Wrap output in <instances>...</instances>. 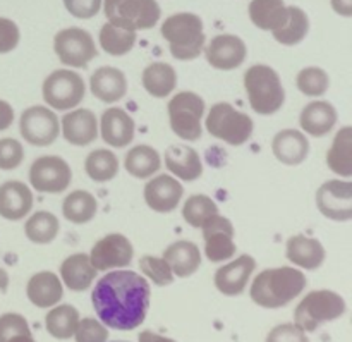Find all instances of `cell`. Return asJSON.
<instances>
[{
	"label": "cell",
	"instance_id": "ac0fdd59",
	"mask_svg": "<svg viewBox=\"0 0 352 342\" xmlns=\"http://www.w3.org/2000/svg\"><path fill=\"white\" fill-rule=\"evenodd\" d=\"M256 268V261L250 255L236 258L229 265H223L215 274V286L222 295L239 296L246 289L251 275Z\"/></svg>",
	"mask_w": 352,
	"mask_h": 342
},
{
	"label": "cell",
	"instance_id": "5b68a950",
	"mask_svg": "<svg viewBox=\"0 0 352 342\" xmlns=\"http://www.w3.org/2000/svg\"><path fill=\"white\" fill-rule=\"evenodd\" d=\"M346 313V301L337 292L322 289L309 292L294 310V322L305 332H315L320 325L340 319Z\"/></svg>",
	"mask_w": 352,
	"mask_h": 342
},
{
	"label": "cell",
	"instance_id": "bcb514c9",
	"mask_svg": "<svg viewBox=\"0 0 352 342\" xmlns=\"http://www.w3.org/2000/svg\"><path fill=\"white\" fill-rule=\"evenodd\" d=\"M267 342H309V339L305 330L299 329L296 323H284L270 330Z\"/></svg>",
	"mask_w": 352,
	"mask_h": 342
},
{
	"label": "cell",
	"instance_id": "b9f144b4",
	"mask_svg": "<svg viewBox=\"0 0 352 342\" xmlns=\"http://www.w3.org/2000/svg\"><path fill=\"white\" fill-rule=\"evenodd\" d=\"M140 268L153 284L157 286H168L174 282V274H172L170 267L164 258L158 257H143L140 260Z\"/></svg>",
	"mask_w": 352,
	"mask_h": 342
},
{
	"label": "cell",
	"instance_id": "e575fe53",
	"mask_svg": "<svg viewBox=\"0 0 352 342\" xmlns=\"http://www.w3.org/2000/svg\"><path fill=\"white\" fill-rule=\"evenodd\" d=\"M79 323V313L74 306L60 305L57 308L50 310L45 317V325L48 334L55 339H71L76 332V327Z\"/></svg>",
	"mask_w": 352,
	"mask_h": 342
},
{
	"label": "cell",
	"instance_id": "ba28073f",
	"mask_svg": "<svg viewBox=\"0 0 352 342\" xmlns=\"http://www.w3.org/2000/svg\"><path fill=\"white\" fill-rule=\"evenodd\" d=\"M205 114V100L192 92H181L168 102L170 127L186 141L201 138V119Z\"/></svg>",
	"mask_w": 352,
	"mask_h": 342
},
{
	"label": "cell",
	"instance_id": "1f68e13d",
	"mask_svg": "<svg viewBox=\"0 0 352 342\" xmlns=\"http://www.w3.org/2000/svg\"><path fill=\"white\" fill-rule=\"evenodd\" d=\"M124 165H126V171L131 175L138 179H146L160 171V153L153 147L138 145V147H133L127 151L126 158H124Z\"/></svg>",
	"mask_w": 352,
	"mask_h": 342
},
{
	"label": "cell",
	"instance_id": "7dc6e473",
	"mask_svg": "<svg viewBox=\"0 0 352 342\" xmlns=\"http://www.w3.org/2000/svg\"><path fill=\"white\" fill-rule=\"evenodd\" d=\"M19 28L14 21L0 17V54H9L19 45Z\"/></svg>",
	"mask_w": 352,
	"mask_h": 342
},
{
	"label": "cell",
	"instance_id": "44dd1931",
	"mask_svg": "<svg viewBox=\"0 0 352 342\" xmlns=\"http://www.w3.org/2000/svg\"><path fill=\"white\" fill-rule=\"evenodd\" d=\"M33 209V193L24 182L7 181L0 186V217L21 220Z\"/></svg>",
	"mask_w": 352,
	"mask_h": 342
},
{
	"label": "cell",
	"instance_id": "6da1fadb",
	"mask_svg": "<svg viewBox=\"0 0 352 342\" xmlns=\"http://www.w3.org/2000/svg\"><path fill=\"white\" fill-rule=\"evenodd\" d=\"M91 303L103 325L116 330H133L146 319L150 284L133 270L110 272L95 286Z\"/></svg>",
	"mask_w": 352,
	"mask_h": 342
},
{
	"label": "cell",
	"instance_id": "d590c367",
	"mask_svg": "<svg viewBox=\"0 0 352 342\" xmlns=\"http://www.w3.org/2000/svg\"><path fill=\"white\" fill-rule=\"evenodd\" d=\"M289 17L287 23L284 24V28L274 31V38L282 45H287V47H292V45L301 43L306 38L309 31V19L308 14L301 9V7L291 6L287 7Z\"/></svg>",
	"mask_w": 352,
	"mask_h": 342
},
{
	"label": "cell",
	"instance_id": "816d5d0a",
	"mask_svg": "<svg viewBox=\"0 0 352 342\" xmlns=\"http://www.w3.org/2000/svg\"><path fill=\"white\" fill-rule=\"evenodd\" d=\"M140 342H175L174 339H168V337L158 336V334L151 332V330H144L140 334Z\"/></svg>",
	"mask_w": 352,
	"mask_h": 342
},
{
	"label": "cell",
	"instance_id": "4dcf8cb0",
	"mask_svg": "<svg viewBox=\"0 0 352 342\" xmlns=\"http://www.w3.org/2000/svg\"><path fill=\"white\" fill-rule=\"evenodd\" d=\"M144 89L155 98H165L170 95L177 86V72L170 64L165 62H155L143 71L141 76Z\"/></svg>",
	"mask_w": 352,
	"mask_h": 342
},
{
	"label": "cell",
	"instance_id": "3957f363",
	"mask_svg": "<svg viewBox=\"0 0 352 342\" xmlns=\"http://www.w3.org/2000/svg\"><path fill=\"white\" fill-rule=\"evenodd\" d=\"M162 36L170 45L172 57L192 61L205 50V33L201 17L192 12H179L162 24Z\"/></svg>",
	"mask_w": 352,
	"mask_h": 342
},
{
	"label": "cell",
	"instance_id": "f5cc1de1",
	"mask_svg": "<svg viewBox=\"0 0 352 342\" xmlns=\"http://www.w3.org/2000/svg\"><path fill=\"white\" fill-rule=\"evenodd\" d=\"M7 288H9V275L3 268H0V292H7Z\"/></svg>",
	"mask_w": 352,
	"mask_h": 342
},
{
	"label": "cell",
	"instance_id": "e0dca14e",
	"mask_svg": "<svg viewBox=\"0 0 352 342\" xmlns=\"http://www.w3.org/2000/svg\"><path fill=\"white\" fill-rule=\"evenodd\" d=\"M184 189H182L181 182L175 181L172 175L160 174L155 179H151L146 186H144V202L151 210L158 213H168L179 205Z\"/></svg>",
	"mask_w": 352,
	"mask_h": 342
},
{
	"label": "cell",
	"instance_id": "ee69618b",
	"mask_svg": "<svg viewBox=\"0 0 352 342\" xmlns=\"http://www.w3.org/2000/svg\"><path fill=\"white\" fill-rule=\"evenodd\" d=\"M76 342H107L109 339V330L103 323L95 319L79 320L74 332Z\"/></svg>",
	"mask_w": 352,
	"mask_h": 342
},
{
	"label": "cell",
	"instance_id": "7bdbcfd3",
	"mask_svg": "<svg viewBox=\"0 0 352 342\" xmlns=\"http://www.w3.org/2000/svg\"><path fill=\"white\" fill-rule=\"evenodd\" d=\"M24 160L23 145L14 138L0 140V169L2 171H14Z\"/></svg>",
	"mask_w": 352,
	"mask_h": 342
},
{
	"label": "cell",
	"instance_id": "83f0119b",
	"mask_svg": "<svg viewBox=\"0 0 352 342\" xmlns=\"http://www.w3.org/2000/svg\"><path fill=\"white\" fill-rule=\"evenodd\" d=\"M96 274L98 270L93 267L89 257L85 253L71 255L60 265V277L71 291L82 292L89 289L91 282L96 279Z\"/></svg>",
	"mask_w": 352,
	"mask_h": 342
},
{
	"label": "cell",
	"instance_id": "c3c4849f",
	"mask_svg": "<svg viewBox=\"0 0 352 342\" xmlns=\"http://www.w3.org/2000/svg\"><path fill=\"white\" fill-rule=\"evenodd\" d=\"M64 6L78 19H89L100 12L102 0H64Z\"/></svg>",
	"mask_w": 352,
	"mask_h": 342
},
{
	"label": "cell",
	"instance_id": "f907efd6",
	"mask_svg": "<svg viewBox=\"0 0 352 342\" xmlns=\"http://www.w3.org/2000/svg\"><path fill=\"white\" fill-rule=\"evenodd\" d=\"M332 9L339 16L351 17L352 16V0H332Z\"/></svg>",
	"mask_w": 352,
	"mask_h": 342
},
{
	"label": "cell",
	"instance_id": "4316f807",
	"mask_svg": "<svg viewBox=\"0 0 352 342\" xmlns=\"http://www.w3.org/2000/svg\"><path fill=\"white\" fill-rule=\"evenodd\" d=\"M165 165L174 175L182 181H196L203 174V164L198 151L191 147L174 145L165 151Z\"/></svg>",
	"mask_w": 352,
	"mask_h": 342
},
{
	"label": "cell",
	"instance_id": "f1b7e54d",
	"mask_svg": "<svg viewBox=\"0 0 352 342\" xmlns=\"http://www.w3.org/2000/svg\"><path fill=\"white\" fill-rule=\"evenodd\" d=\"M164 260L168 264L172 274L184 279L198 270L201 265V253L191 241H177L164 251Z\"/></svg>",
	"mask_w": 352,
	"mask_h": 342
},
{
	"label": "cell",
	"instance_id": "ffe728a7",
	"mask_svg": "<svg viewBox=\"0 0 352 342\" xmlns=\"http://www.w3.org/2000/svg\"><path fill=\"white\" fill-rule=\"evenodd\" d=\"M60 126L64 140L74 147H86L98 136V122L95 114L88 109H78L65 114Z\"/></svg>",
	"mask_w": 352,
	"mask_h": 342
},
{
	"label": "cell",
	"instance_id": "8d00e7d4",
	"mask_svg": "<svg viewBox=\"0 0 352 342\" xmlns=\"http://www.w3.org/2000/svg\"><path fill=\"white\" fill-rule=\"evenodd\" d=\"M134 43H136V31L122 30L110 23H105L100 30V45L107 54L113 57L129 54Z\"/></svg>",
	"mask_w": 352,
	"mask_h": 342
},
{
	"label": "cell",
	"instance_id": "5bb4252c",
	"mask_svg": "<svg viewBox=\"0 0 352 342\" xmlns=\"http://www.w3.org/2000/svg\"><path fill=\"white\" fill-rule=\"evenodd\" d=\"M89 261L96 270L124 268L133 261L134 248L122 234H109L93 246Z\"/></svg>",
	"mask_w": 352,
	"mask_h": 342
},
{
	"label": "cell",
	"instance_id": "60d3db41",
	"mask_svg": "<svg viewBox=\"0 0 352 342\" xmlns=\"http://www.w3.org/2000/svg\"><path fill=\"white\" fill-rule=\"evenodd\" d=\"M298 89L306 96H320L329 89L330 79L323 69L306 67L296 78Z\"/></svg>",
	"mask_w": 352,
	"mask_h": 342
},
{
	"label": "cell",
	"instance_id": "681fc988",
	"mask_svg": "<svg viewBox=\"0 0 352 342\" xmlns=\"http://www.w3.org/2000/svg\"><path fill=\"white\" fill-rule=\"evenodd\" d=\"M12 122H14V109L6 102V100H0V131L9 129Z\"/></svg>",
	"mask_w": 352,
	"mask_h": 342
},
{
	"label": "cell",
	"instance_id": "4fadbf2b",
	"mask_svg": "<svg viewBox=\"0 0 352 342\" xmlns=\"http://www.w3.org/2000/svg\"><path fill=\"white\" fill-rule=\"evenodd\" d=\"M318 210L336 222H347L352 219V182L333 181L323 182L316 193Z\"/></svg>",
	"mask_w": 352,
	"mask_h": 342
},
{
	"label": "cell",
	"instance_id": "52a82bcc",
	"mask_svg": "<svg viewBox=\"0 0 352 342\" xmlns=\"http://www.w3.org/2000/svg\"><path fill=\"white\" fill-rule=\"evenodd\" d=\"M157 0H105V16L110 24L127 31L151 30L160 21Z\"/></svg>",
	"mask_w": 352,
	"mask_h": 342
},
{
	"label": "cell",
	"instance_id": "d4e9b609",
	"mask_svg": "<svg viewBox=\"0 0 352 342\" xmlns=\"http://www.w3.org/2000/svg\"><path fill=\"white\" fill-rule=\"evenodd\" d=\"M299 124H301L302 131L311 134V136H325L337 124L336 107L325 100H316V102L308 103L302 109Z\"/></svg>",
	"mask_w": 352,
	"mask_h": 342
},
{
	"label": "cell",
	"instance_id": "cb8c5ba5",
	"mask_svg": "<svg viewBox=\"0 0 352 342\" xmlns=\"http://www.w3.org/2000/svg\"><path fill=\"white\" fill-rule=\"evenodd\" d=\"M275 158L285 165H299L308 158L309 141L296 129H284L277 133L272 143Z\"/></svg>",
	"mask_w": 352,
	"mask_h": 342
},
{
	"label": "cell",
	"instance_id": "277c9868",
	"mask_svg": "<svg viewBox=\"0 0 352 342\" xmlns=\"http://www.w3.org/2000/svg\"><path fill=\"white\" fill-rule=\"evenodd\" d=\"M244 88L251 109L260 116H272L278 112L285 102V92L282 88L278 72L270 65H251L244 74Z\"/></svg>",
	"mask_w": 352,
	"mask_h": 342
},
{
	"label": "cell",
	"instance_id": "8992f818",
	"mask_svg": "<svg viewBox=\"0 0 352 342\" xmlns=\"http://www.w3.org/2000/svg\"><path fill=\"white\" fill-rule=\"evenodd\" d=\"M206 131L212 136L226 141L230 147H241L253 134V120L248 114L239 112L230 103L220 102L206 116Z\"/></svg>",
	"mask_w": 352,
	"mask_h": 342
},
{
	"label": "cell",
	"instance_id": "603a6c76",
	"mask_svg": "<svg viewBox=\"0 0 352 342\" xmlns=\"http://www.w3.org/2000/svg\"><path fill=\"white\" fill-rule=\"evenodd\" d=\"M325 248L316 237L298 234L287 241V260L306 270H316L325 261Z\"/></svg>",
	"mask_w": 352,
	"mask_h": 342
},
{
	"label": "cell",
	"instance_id": "db71d44e",
	"mask_svg": "<svg viewBox=\"0 0 352 342\" xmlns=\"http://www.w3.org/2000/svg\"><path fill=\"white\" fill-rule=\"evenodd\" d=\"M7 342H34L33 334H19V336H14L12 339H9Z\"/></svg>",
	"mask_w": 352,
	"mask_h": 342
},
{
	"label": "cell",
	"instance_id": "9c48e42d",
	"mask_svg": "<svg viewBox=\"0 0 352 342\" xmlns=\"http://www.w3.org/2000/svg\"><path fill=\"white\" fill-rule=\"evenodd\" d=\"M85 93L81 76L67 69H57L43 83V100L55 110L74 109L82 102Z\"/></svg>",
	"mask_w": 352,
	"mask_h": 342
},
{
	"label": "cell",
	"instance_id": "d6a6232c",
	"mask_svg": "<svg viewBox=\"0 0 352 342\" xmlns=\"http://www.w3.org/2000/svg\"><path fill=\"white\" fill-rule=\"evenodd\" d=\"M327 164L336 174L351 178L352 175V127L346 126L337 133L329 153Z\"/></svg>",
	"mask_w": 352,
	"mask_h": 342
},
{
	"label": "cell",
	"instance_id": "f35d334b",
	"mask_svg": "<svg viewBox=\"0 0 352 342\" xmlns=\"http://www.w3.org/2000/svg\"><path fill=\"white\" fill-rule=\"evenodd\" d=\"M24 233L31 243L48 244L57 237L58 219L50 212H36L28 219Z\"/></svg>",
	"mask_w": 352,
	"mask_h": 342
},
{
	"label": "cell",
	"instance_id": "f6af8a7d",
	"mask_svg": "<svg viewBox=\"0 0 352 342\" xmlns=\"http://www.w3.org/2000/svg\"><path fill=\"white\" fill-rule=\"evenodd\" d=\"M19 334H31L30 323L19 313H6L0 317V342H7Z\"/></svg>",
	"mask_w": 352,
	"mask_h": 342
},
{
	"label": "cell",
	"instance_id": "8fae6325",
	"mask_svg": "<svg viewBox=\"0 0 352 342\" xmlns=\"http://www.w3.org/2000/svg\"><path fill=\"white\" fill-rule=\"evenodd\" d=\"M19 131L24 141L33 147H48L60 134L58 117L43 105L30 107L19 119Z\"/></svg>",
	"mask_w": 352,
	"mask_h": 342
},
{
	"label": "cell",
	"instance_id": "484cf974",
	"mask_svg": "<svg viewBox=\"0 0 352 342\" xmlns=\"http://www.w3.org/2000/svg\"><path fill=\"white\" fill-rule=\"evenodd\" d=\"M26 295L38 308H50L64 296L62 282L54 272H38L28 282Z\"/></svg>",
	"mask_w": 352,
	"mask_h": 342
},
{
	"label": "cell",
	"instance_id": "7c38bea8",
	"mask_svg": "<svg viewBox=\"0 0 352 342\" xmlns=\"http://www.w3.org/2000/svg\"><path fill=\"white\" fill-rule=\"evenodd\" d=\"M71 167L60 157L47 155V157L36 158L31 164L30 182L40 193H52V195L62 193L71 184Z\"/></svg>",
	"mask_w": 352,
	"mask_h": 342
},
{
	"label": "cell",
	"instance_id": "2e32d148",
	"mask_svg": "<svg viewBox=\"0 0 352 342\" xmlns=\"http://www.w3.org/2000/svg\"><path fill=\"white\" fill-rule=\"evenodd\" d=\"M206 61L220 71H232L246 61V43L236 34H219L205 48Z\"/></svg>",
	"mask_w": 352,
	"mask_h": 342
},
{
	"label": "cell",
	"instance_id": "7402d4cb",
	"mask_svg": "<svg viewBox=\"0 0 352 342\" xmlns=\"http://www.w3.org/2000/svg\"><path fill=\"white\" fill-rule=\"evenodd\" d=\"M89 88L93 95L102 102L116 103L127 93L126 74L120 69L110 65L100 67L89 78Z\"/></svg>",
	"mask_w": 352,
	"mask_h": 342
},
{
	"label": "cell",
	"instance_id": "9a60e30c",
	"mask_svg": "<svg viewBox=\"0 0 352 342\" xmlns=\"http://www.w3.org/2000/svg\"><path fill=\"white\" fill-rule=\"evenodd\" d=\"M203 239H205V255L210 261L229 260L236 255V244H234V226L226 217L215 215L212 220L201 227Z\"/></svg>",
	"mask_w": 352,
	"mask_h": 342
},
{
	"label": "cell",
	"instance_id": "ab89813d",
	"mask_svg": "<svg viewBox=\"0 0 352 342\" xmlns=\"http://www.w3.org/2000/svg\"><path fill=\"white\" fill-rule=\"evenodd\" d=\"M215 215H219V206L206 195L189 196L188 202L182 206V217L195 229H201Z\"/></svg>",
	"mask_w": 352,
	"mask_h": 342
},
{
	"label": "cell",
	"instance_id": "30bf717a",
	"mask_svg": "<svg viewBox=\"0 0 352 342\" xmlns=\"http://www.w3.org/2000/svg\"><path fill=\"white\" fill-rule=\"evenodd\" d=\"M54 50L62 64L71 67H86L98 55L91 34L81 28H67L55 34Z\"/></svg>",
	"mask_w": 352,
	"mask_h": 342
},
{
	"label": "cell",
	"instance_id": "7a4b0ae2",
	"mask_svg": "<svg viewBox=\"0 0 352 342\" xmlns=\"http://www.w3.org/2000/svg\"><path fill=\"white\" fill-rule=\"evenodd\" d=\"M306 288V277L292 267L268 268L260 272L251 284V299L261 308H284Z\"/></svg>",
	"mask_w": 352,
	"mask_h": 342
},
{
	"label": "cell",
	"instance_id": "d6986e66",
	"mask_svg": "<svg viewBox=\"0 0 352 342\" xmlns=\"http://www.w3.org/2000/svg\"><path fill=\"white\" fill-rule=\"evenodd\" d=\"M134 120L129 114L119 107L107 109L102 114V140L113 148L129 147L134 140Z\"/></svg>",
	"mask_w": 352,
	"mask_h": 342
},
{
	"label": "cell",
	"instance_id": "74e56055",
	"mask_svg": "<svg viewBox=\"0 0 352 342\" xmlns=\"http://www.w3.org/2000/svg\"><path fill=\"white\" fill-rule=\"evenodd\" d=\"M86 174L96 182L112 181L119 174V160L110 150H95L86 157Z\"/></svg>",
	"mask_w": 352,
	"mask_h": 342
},
{
	"label": "cell",
	"instance_id": "11a10c76",
	"mask_svg": "<svg viewBox=\"0 0 352 342\" xmlns=\"http://www.w3.org/2000/svg\"><path fill=\"white\" fill-rule=\"evenodd\" d=\"M113 342H127V341H113Z\"/></svg>",
	"mask_w": 352,
	"mask_h": 342
},
{
	"label": "cell",
	"instance_id": "f546056e",
	"mask_svg": "<svg viewBox=\"0 0 352 342\" xmlns=\"http://www.w3.org/2000/svg\"><path fill=\"white\" fill-rule=\"evenodd\" d=\"M251 23L263 31H277L287 23L289 10L284 0H253L250 3Z\"/></svg>",
	"mask_w": 352,
	"mask_h": 342
},
{
	"label": "cell",
	"instance_id": "836d02e7",
	"mask_svg": "<svg viewBox=\"0 0 352 342\" xmlns=\"http://www.w3.org/2000/svg\"><path fill=\"white\" fill-rule=\"evenodd\" d=\"M98 203L95 196L88 191H72L62 203V213L72 224H86L96 215Z\"/></svg>",
	"mask_w": 352,
	"mask_h": 342
}]
</instances>
